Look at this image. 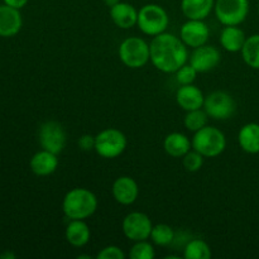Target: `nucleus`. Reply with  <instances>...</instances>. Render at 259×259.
Masks as SVG:
<instances>
[{
	"instance_id": "obj_6",
	"label": "nucleus",
	"mask_w": 259,
	"mask_h": 259,
	"mask_svg": "<svg viewBox=\"0 0 259 259\" xmlns=\"http://www.w3.org/2000/svg\"><path fill=\"white\" fill-rule=\"evenodd\" d=\"M126 144V137L123 132L115 128L104 129L98 136H95V152L106 159L116 158L123 154Z\"/></svg>"
},
{
	"instance_id": "obj_7",
	"label": "nucleus",
	"mask_w": 259,
	"mask_h": 259,
	"mask_svg": "<svg viewBox=\"0 0 259 259\" xmlns=\"http://www.w3.org/2000/svg\"><path fill=\"white\" fill-rule=\"evenodd\" d=\"M214 12L222 24L239 25L249 13V0H217Z\"/></svg>"
},
{
	"instance_id": "obj_34",
	"label": "nucleus",
	"mask_w": 259,
	"mask_h": 259,
	"mask_svg": "<svg viewBox=\"0 0 259 259\" xmlns=\"http://www.w3.org/2000/svg\"><path fill=\"white\" fill-rule=\"evenodd\" d=\"M0 258L2 259H14L15 258V254L14 253H3V254H0Z\"/></svg>"
},
{
	"instance_id": "obj_8",
	"label": "nucleus",
	"mask_w": 259,
	"mask_h": 259,
	"mask_svg": "<svg viewBox=\"0 0 259 259\" xmlns=\"http://www.w3.org/2000/svg\"><path fill=\"white\" fill-rule=\"evenodd\" d=\"M204 109L209 118L215 120H227L234 115L237 103L230 94L225 91H214L205 98Z\"/></svg>"
},
{
	"instance_id": "obj_13",
	"label": "nucleus",
	"mask_w": 259,
	"mask_h": 259,
	"mask_svg": "<svg viewBox=\"0 0 259 259\" xmlns=\"http://www.w3.org/2000/svg\"><path fill=\"white\" fill-rule=\"evenodd\" d=\"M111 192L116 202L128 206V205L134 204L138 199L139 187L134 179L129 176H121L114 181Z\"/></svg>"
},
{
	"instance_id": "obj_1",
	"label": "nucleus",
	"mask_w": 259,
	"mask_h": 259,
	"mask_svg": "<svg viewBox=\"0 0 259 259\" xmlns=\"http://www.w3.org/2000/svg\"><path fill=\"white\" fill-rule=\"evenodd\" d=\"M151 62L154 67L164 73H174L189 60L187 46L181 38L171 33H161L152 39Z\"/></svg>"
},
{
	"instance_id": "obj_23",
	"label": "nucleus",
	"mask_w": 259,
	"mask_h": 259,
	"mask_svg": "<svg viewBox=\"0 0 259 259\" xmlns=\"http://www.w3.org/2000/svg\"><path fill=\"white\" fill-rule=\"evenodd\" d=\"M240 52L243 60L249 67L259 70V34L248 37Z\"/></svg>"
},
{
	"instance_id": "obj_18",
	"label": "nucleus",
	"mask_w": 259,
	"mask_h": 259,
	"mask_svg": "<svg viewBox=\"0 0 259 259\" xmlns=\"http://www.w3.org/2000/svg\"><path fill=\"white\" fill-rule=\"evenodd\" d=\"M65 237L66 240L72 247H85L90 242V228H89V225L83 220H71L67 227H66Z\"/></svg>"
},
{
	"instance_id": "obj_27",
	"label": "nucleus",
	"mask_w": 259,
	"mask_h": 259,
	"mask_svg": "<svg viewBox=\"0 0 259 259\" xmlns=\"http://www.w3.org/2000/svg\"><path fill=\"white\" fill-rule=\"evenodd\" d=\"M131 259H153L156 257L154 248L148 240L134 242V245L129 250Z\"/></svg>"
},
{
	"instance_id": "obj_9",
	"label": "nucleus",
	"mask_w": 259,
	"mask_h": 259,
	"mask_svg": "<svg viewBox=\"0 0 259 259\" xmlns=\"http://www.w3.org/2000/svg\"><path fill=\"white\" fill-rule=\"evenodd\" d=\"M123 233L132 242H141V240H148L151 238L152 224L151 218L147 214L141 211H133L126 215L123 219Z\"/></svg>"
},
{
	"instance_id": "obj_20",
	"label": "nucleus",
	"mask_w": 259,
	"mask_h": 259,
	"mask_svg": "<svg viewBox=\"0 0 259 259\" xmlns=\"http://www.w3.org/2000/svg\"><path fill=\"white\" fill-rule=\"evenodd\" d=\"M163 148L168 156L174 158H182L189 151H191L192 143L185 134L174 132L164 138Z\"/></svg>"
},
{
	"instance_id": "obj_22",
	"label": "nucleus",
	"mask_w": 259,
	"mask_h": 259,
	"mask_svg": "<svg viewBox=\"0 0 259 259\" xmlns=\"http://www.w3.org/2000/svg\"><path fill=\"white\" fill-rule=\"evenodd\" d=\"M240 148L249 154L259 153V124L248 123L242 126L238 134Z\"/></svg>"
},
{
	"instance_id": "obj_16",
	"label": "nucleus",
	"mask_w": 259,
	"mask_h": 259,
	"mask_svg": "<svg viewBox=\"0 0 259 259\" xmlns=\"http://www.w3.org/2000/svg\"><path fill=\"white\" fill-rule=\"evenodd\" d=\"M57 156L58 154L52 153L50 151H46V149L37 152L30 158V169L37 176H50V175H52L57 169L58 163H60Z\"/></svg>"
},
{
	"instance_id": "obj_19",
	"label": "nucleus",
	"mask_w": 259,
	"mask_h": 259,
	"mask_svg": "<svg viewBox=\"0 0 259 259\" xmlns=\"http://www.w3.org/2000/svg\"><path fill=\"white\" fill-rule=\"evenodd\" d=\"M214 7L215 0H181V10L187 19L204 20Z\"/></svg>"
},
{
	"instance_id": "obj_31",
	"label": "nucleus",
	"mask_w": 259,
	"mask_h": 259,
	"mask_svg": "<svg viewBox=\"0 0 259 259\" xmlns=\"http://www.w3.org/2000/svg\"><path fill=\"white\" fill-rule=\"evenodd\" d=\"M77 143L82 151H91V149H95V137L90 134H83L82 137H80Z\"/></svg>"
},
{
	"instance_id": "obj_15",
	"label": "nucleus",
	"mask_w": 259,
	"mask_h": 259,
	"mask_svg": "<svg viewBox=\"0 0 259 259\" xmlns=\"http://www.w3.org/2000/svg\"><path fill=\"white\" fill-rule=\"evenodd\" d=\"M176 101L180 108L186 111H191L204 108L205 96L197 86L190 83V85H181V88L177 90Z\"/></svg>"
},
{
	"instance_id": "obj_5",
	"label": "nucleus",
	"mask_w": 259,
	"mask_h": 259,
	"mask_svg": "<svg viewBox=\"0 0 259 259\" xmlns=\"http://www.w3.org/2000/svg\"><path fill=\"white\" fill-rule=\"evenodd\" d=\"M120 61L129 68H141L151 61V47L139 37H129L119 46Z\"/></svg>"
},
{
	"instance_id": "obj_3",
	"label": "nucleus",
	"mask_w": 259,
	"mask_h": 259,
	"mask_svg": "<svg viewBox=\"0 0 259 259\" xmlns=\"http://www.w3.org/2000/svg\"><path fill=\"white\" fill-rule=\"evenodd\" d=\"M192 148L206 158L220 156L227 148V138L220 129L206 125L197 131L191 139Z\"/></svg>"
},
{
	"instance_id": "obj_29",
	"label": "nucleus",
	"mask_w": 259,
	"mask_h": 259,
	"mask_svg": "<svg viewBox=\"0 0 259 259\" xmlns=\"http://www.w3.org/2000/svg\"><path fill=\"white\" fill-rule=\"evenodd\" d=\"M176 80L180 85H190V83H194V81L196 80L197 71L192 67L191 65H186L185 63L182 67H180L179 70L176 71Z\"/></svg>"
},
{
	"instance_id": "obj_21",
	"label": "nucleus",
	"mask_w": 259,
	"mask_h": 259,
	"mask_svg": "<svg viewBox=\"0 0 259 259\" xmlns=\"http://www.w3.org/2000/svg\"><path fill=\"white\" fill-rule=\"evenodd\" d=\"M245 37L244 32L238 25H225L220 34V45L228 52H240L244 46Z\"/></svg>"
},
{
	"instance_id": "obj_33",
	"label": "nucleus",
	"mask_w": 259,
	"mask_h": 259,
	"mask_svg": "<svg viewBox=\"0 0 259 259\" xmlns=\"http://www.w3.org/2000/svg\"><path fill=\"white\" fill-rule=\"evenodd\" d=\"M103 2H104V4L106 5V7L113 8L114 5H116V4H118V3H120L121 0H103Z\"/></svg>"
},
{
	"instance_id": "obj_32",
	"label": "nucleus",
	"mask_w": 259,
	"mask_h": 259,
	"mask_svg": "<svg viewBox=\"0 0 259 259\" xmlns=\"http://www.w3.org/2000/svg\"><path fill=\"white\" fill-rule=\"evenodd\" d=\"M27 3L28 0H4V4L15 8V9H22L23 7L27 5Z\"/></svg>"
},
{
	"instance_id": "obj_17",
	"label": "nucleus",
	"mask_w": 259,
	"mask_h": 259,
	"mask_svg": "<svg viewBox=\"0 0 259 259\" xmlns=\"http://www.w3.org/2000/svg\"><path fill=\"white\" fill-rule=\"evenodd\" d=\"M110 18L114 24L121 29H129L137 25L138 10L129 3L120 2L110 8Z\"/></svg>"
},
{
	"instance_id": "obj_14",
	"label": "nucleus",
	"mask_w": 259,
	"mask_h": 259,
	"mask_svg": "<svg viewBox=\"0 0 259 259\" xmlns=\"http://www.w3.org/2000/svg\"><path fill=\"white\" fill-rule=\"evenodd\" d=\"M23 19L19 9L0 5V37H13L22 29Z\"/></svg>"
},
{
	"instance_id": "obj_35",
	"label": "nucleus",
	"mask_w": 259,
	"mask_h": 259,
	"mask_svg": "<svg viewBox=\"0 0 259 259\" xmlns=\"http://www.w3.org/2000/svg\"><path fill=\"white\" fill-rule=\"evenodd\" d=\"M258 13H259V5H258Z\"/></svg>"
},
{
	"instance_id": "obj_26",
	"label": "nucleus",
	"mask_w": 259,
	"mask_h": 259,
	"mask_svg": "<svg viewBox=\"0 0 259 259\" xmlns=\"http://www.w3.org/2000/svg\"><path fill=\"white\" fill-rule=\"evenodd\" d=\"M207 120H209V115L206 114V111L196 109V110L187 111L184 123L187 131L196 133L197 131L207 125Z\"/></svg>"
},
{
	"instance_id": "obj_2",
	"label": "nucleus",
	"mask_w": 259,
	"mask_h": 259,
	"mask_svg": "<svg viewBox=\"0 0 259 259\" xmlns=\"http://www.w3.org/2000/svg\"><path fill=\"white\" fill-rule=\"evenodd\" d=\"M98 209V197L90 190L75 187L65 195L62 201L63 214L70 220H85Z\"/></svg>"
},
{
	"instance_id": "obj_12",
	"label": "nucleus",
	"mask_w": 259,
	"mask_h": 259,
	"mask_svg": "<svg viewBox=\"0 0 259 259\" xmlns=\"http://www.w3.org/2000/svg\"><path fill=\"white\" fill-rule=\"evenodd\" d=\"M222 60L219 50L214 46L204 45L201 47L194 48L190 56V65L199 73L209 72L219 65Z\"/></svg>"
},
{
	"instance_id": "obj_10",
	"label": "nucleus",
	"mask_w": 259,
	"mask_h": 259,
	"mask_svg": "<svg viewBox=\"0 0 259 259\" xmlns=\"http://www.w3.org/2000/svg\"><path fill=\"white\" fill-rule=\"evenodd\" d=\"M39 144L43 149L60 154L66 146V132L58 121H46L40 125L38 133Z\"/></svg>"
},
{
	"instance_id": "obj_24",
	"label": "nucleus",
	"mask_w": 259,
	"mask_h": 259,
	"mask_svg": "<svg viewBox=\"0 0 259 259\" xmlns=\"http://www.w3.org/2000/svg\"><path fill=\"white\" fill-rule=\"evenodd\" d=\"M185 259H209L211 258V248L205 240H190L184 249Z\"/></svg>"
},
{
	"instance_id": "obj_11",
	"label": "nucleus",
	"mask_w": 259,
	"mask_h": 259,
	"mask_svg": "<svg viewBox=\"0 0 259 259\" xmlns=\"http://www.w3.org/2000/svg\"><path fill=\"white\" fill-rule=\"evenodd\" d=\"M210 37V29L204 20L189 19L180 30V38L182 42L191 48L201 47L206 45Z\"/></svg>"
},
{
	"instance_id": "obj_28",
	"label": "nucleus",
	"mask_w": 259,
	"mask_h": 259,
	"mask_svg": "<svg viewBox=\"0 0 259 259\" xmlns=\"http://www.w3.org/2000/svg\"><path fill=\"white\" fill-rule=\"evenodd\" d=\"M204 158L205 157L201 153H199V152L192 148L191 151H189L182 157V163H184L186 171L197 172L201 169L202 164H204Z\"/></svg>"
},
{
	"instance_id": "obj_25",
	"label": "nucleus",
	"mask_w": 259,
	"mask_h": 259,
	"mask_svg": "<svg viewBox=\"0 0 259 259\" xmlns=\"http://www.w3.org/2000/svg\"><path fill=\"white\" fill-rule=\"evenodd\" d=\"M152 242L159 247H167L171 244L175 239V232L169 225L167 224H157L153 225V229L151 233Z\"/></svg>"
},
{
	"instance_id": "obj_30",
	"label": "nucleus",
	"mask_w": 259,
	"mask_h": 259,
	"mask_svg": "<svg viewBox=\"0 0 259 259\" xmlns=\"http://www.w3.org/2000/svg\"><path fill=\"white\" fill-rule=\"evenodd\" d=\"M125 253L116 245H108L96 254L98 259H125Z\"/></svg>"
},
{
	"instance_id": "obj_4",
	"label": "nucleus",
	"mask_w": 259,
	"mask_h": 259,
	"mask_svg": "<svg viewBox=\"0 0 259 259\" xmlns=\"http://www.w3.org/2000/svg\"><path fill=\"white\" fill-rule=\"evenodd\" d=\"M169 24V18L166 10L158 4H147L138 10L137 25L144 34L156 37L166 32Z\"/></svg>"
}]
</instances>
